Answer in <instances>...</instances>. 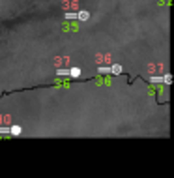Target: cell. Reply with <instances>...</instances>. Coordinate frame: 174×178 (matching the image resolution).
Returning <instances> with one entry per match:
<instances>
[{
    "mask_svg": "<svg viewBox=\"0 0 174 178\" xmlns=\"http://www.w3.org/2000/svg\"><path fill=\"white\" fill-rule=\"evenodd\" d=\"M12 133H13V135H19V133H21V129H19V126H13V129H12Z\"/></svg>",
    "mask_w": 174,
    "mask_h": 178,
    "instance_id": "6da1fadb",
    "label": "cell"
}]
</instances>
